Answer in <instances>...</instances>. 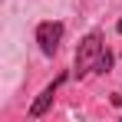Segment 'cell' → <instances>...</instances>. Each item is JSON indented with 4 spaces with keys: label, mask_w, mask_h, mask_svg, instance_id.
<instances>
[{
    "label": "cell",
    "mask_w": 122,
    "mask_h": 122,
    "mask_svg": "<svg viewBox=\"0 0 122 122\" xmlns=\"http://www.w3.org/2000/svg\"><path fill=\"white\" fill-rule=\"evenodd\" d=\"M36 43H40V53L53 56V53L60 50V43H63V23L60 20L40 23V26H36Z\"/></svg>",
    "instance_id": "7a4b0ae2"
},
{
    "label": "cell",
    "mask_w": 122,
    "mask_h": 122,
    "mask_svg": "<svg viewBox=\"0 0 122 122\" xmlns=\"http://www.w3.org/2000/svg\"><path fill=\"white\" fill-rule=\"evenodd\" d=\"M63 79H66V76H56V79L50 82V86H46V89H43L40 92V99L33 102V106H30V119H40L43 112H46V109H50V102L56 99V89H60L63 86Z\"/></svg>",
    "instance_id": "3957f363"
},
{
    "label": "cell",
    "mask_w": 122,
    "mask_h": 122,
    "mask_svg": "<svg viewBox=\"0 0 122 122\" xmlns=\"http://www.w3.org/2000/svg\"><path fill=\"white\" fill-rule=\"evenodd\" d=\"M116 30H119V33H122V20H119V26H116Z\"/></svg>",
    "instance_id": "277c9868"
},
{
    "label": "cell",
    "mask_w": 122,
    "mask_h": 122,
    "mask_svg": "<svg viewBox=\"0 0 122 122\" xmlns=\"http://www.w3.org/2000/svg\"><path fill=\"white\" fill-rule=\"evenodd\" d=\"M112 66V56L102 50V36L89 33L76 50V76H89V73H106Z\"/></svg>",
    "instance_id": "6da1fadb"
}]
</instances>
